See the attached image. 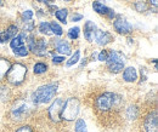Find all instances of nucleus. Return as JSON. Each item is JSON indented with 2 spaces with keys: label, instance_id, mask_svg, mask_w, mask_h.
Segmentation results:
<instances>
[{
  "label": "nucleus",
  "instance_id": "1",
  "mask_svg": "<svg viewBox=\"0 0 158 132\" xmlns=\"http://www.w3.org/2000/svg\"><path fill=\"white\" fill-rule=\"evenodd\" d=\"M59 85L52 82V84H48L44 86H40L39 89L32 94V102L34 104H43V103H48L49 101H51L54 98V96L57 91Z\"/></svg>",
  "mask_w": 158,
  "mask_h": 132
},
{
  "label": "nucleus",
  "instance_id": "2",
  "mask_svg": "<svg viewBox=\"0 0 158 132\" xmlns=\"http://www.w3.org/2000/svg\"><path fill=\"white\" fill-rule=\"evenodd\" d=\"M122 98L120 96L112 92H106V94H100L96 99V108L101 112H107L110 109H112L113 107H117L120 104Z\"/></svg>",
  "mask_w": 158,
  "mask_h": 132
},
{
  "label": "nucleus",
  "instance_id": "3",
  "mask_svg": "<svg viewBox=\"0 0 158 132\" xmlns=\"http://www.w3.org/2000/svg\"><path fill=\"white\" fill-rule=\"evenodd\" d=\"M79 109H80V103H79L78 98L71 97L63 104V108L61 112V118L67 120V121H72L78 116Z\"/></svg>",
  "mask_w": 158,
  "mask_h": 132
},
{
  "label": "nucleus",
  "instance_id": "4",
  "mask_svg": "<svg viewBox=\"0 0 158 132\" xmlns=\"http://www.w3.org/2000/svg\"><path fill=\"white\" fill-rule=\"evenodd\" d=\"M27 75V67L22 63H16L12 67H10L7 72V81L11 85H21L24 81V78Z\"/></svg>",
  "mask_w": 158,
  "mask_h": 132
},
{
  "label": "nucleus",
  "instance_id": "5",
  "mask_svg": "<svg viewBox=\"0 0 158 132\" xmlns=\"http://www.w3.org/2000/svg\"><path fill=\"white\" fill-rule=\"evenodd\" d=\"M33 107H34V103H33V102L29 103V102H27V101L21 99V101H19V102L12 107V109H11V112H10V116H11L14 120H16V121L23 120L26 116H28V115L31 114Z\"/></svg>",
  "mask_w": 158,
  "mask_h": 132
},
{
  "label": "nucleus",
  "instance_id": "6",
  "mask_svg": "<svg viewBox=\"0 0 158 132\" xmlns=\"http://www.w3.org/2000/svg\"><path fill=\"white\" fill-rule=\"evenodd\" d=\"M106 62H107V67H108L110 72L117 74L119 72H122L123 68H124L125 57H124V55L122 52L112 50V51L108 52V57H107Z\"/></svg>",
  "mask_w": 158,
  "mask_h": 132
},
{
  "label": "nucleus",
  "instance_id": "7",
  "mask_svg": "<svg viewBox=\"0 0 158 132\" xmlns=\"http://www.w3.org/2000/svg\"><path fill=\"white\" fill-rule=\"evenodd\" d=\"M28 45H29V50L37 55V56H45L46 54V41L44 39H39L38 41H35L33 37H31L28 40Z\"/></svg>",
  "mask_w": 158,
  "mask_h": 132
},
{
  "label": "nucleus",
  "instance_id": "8",
  "mask_svg": "<svg viewBox=\"0 0 158 132\" xmlns=\"http://www.w3.org/2000/svg\"><path fill=\"white\" fill-rule=\"evenodd\" d=\"M63 104H64V101L62 98H57L50 106V108H49V116H50V119L52 121L59 122L60 120H61V112H62Z\"/></svg>",
  "mask_w": 158,
  "mask_h": 132
},
{
  "label": "nucleus",
  "instance_id": "9",
  "mask_svg": "<svg viewBox=\"0 0 158 132\" xmlns=\"http://www.w3.org/2000/svg\"><path fill=\"white\" fill-rule=\"evenodd\" d=\"M158 118L157 110L150 113L145 119V130L146 132H158Z\"/></svg>",
  "mask_w": 158,
  "mask_h": 132
},
{
  "label": "nucleus",
  "instance_id": "10",
  "mask_svg": "<svg viewBox=\"0 0 158 132\" xmlns=\"http://www.w3.org/2000/svg\"><path fill=\"white\" fill-rule=\"evenodd\" d=\"M113 27H114V29L118 32L119 34H129V33L133 32V26L127 19H116L114 23H113Z\"/></svg>",
  "mask_w": 158,
  "mask_h": 132
},
{
  "label": "nucleus",
  "instance_id": "11",
  "mask_svg": "<svg viewBox=\"0 0 158 132\" xmlns=\"http://www.w3.org/2000/svg\"><path fill=\"white\" fill-rule=\"evenodd\" d=\"M95 41L96 44L100 45V46H105L107 44H110L112 40H113V37L108 33V32H105V30H100V29H96L95 30Z\"/></svg>",
  "mask_w": 158,
  "mask_h": 132
},
{
  "label": "nucleus",
  "instance_id": "12",
  "mask_svg": "<svg viewBox=\"0 0 158 132\" xmlns=\"http://www.w3.org/2000/svg\"><path fill=\"white\" fill-rule=\"evenodd\" d=\"M17 32H19V29H17L16 26H14V24L10 26L6 30L0 33V42H6V41L11 40L12 38H15L17 35Z\"/></svg>",
  "mask_w": 158,
  "mask_h": 132
},
{
  "label": "nucleus",
  "instance_id": "13",
  "mask_svg": "<svg viewBox=\"0 0 158 132\" xmlns=\"http://www.w3.org/2000/svg\"><path fill=\"white\" fill-rule=\"evenodd\" d=\"M55 47L56 50L59 51L61 55H64V56H68L72 54V50H71V46L67 41L64 40H57L55 41Z\"/></svg>",
  "mask_w": 158,
  "mask_h": 132
},
{
  "label": "nucleus",
  "instance_id": "14",
  "mask_svg": "<svg viewBox=\"0 0 158 132\" xmlns=\"http://www.w3.org/2000/svg\"><path fill=\"white\" fill-rule=\"evenodd\" d=\"M95 30H96V26L94 24V22L88 21L85 23V26H84V37L88 41H93Z\"/></svg>",
  "mask_w": 158,
  "mask_h": 132
},
{
  "label": "nucleus",
  "instance_id": "15",
  "mask_svg": "<svg viewBox=\"0 0 158 132\" xmlns=\"http://www.w3.org/2000/svg\"><path fill=\"white\" fill-rule=\"evenodd\" d=\"M123 79L127 81V82H134L136 81L138 79V73H136V69L133 68V67H128L124 73H123Z\"/></svg>",
  "mask_w": 158,
  "mask_h": 132
},
{
  "label": "nucleus",
  "instance_id": "16",
  "mask_svg": "<svg viewBox=\"0 0 158 132\" xmlns=\"http://www.w3.org/2000/svg\"><path fill=\"white\" fill-rule=\"evenodd\" d=\"M10 67H11V64L7 59L0 58V80H2L5 78V75L7 74V72L10 69Z\"/></svg>",
  "mask_w": 158,
  "mask_h": 132
},
{
  "label": "nucleus",
  "instance_id": "17",
  "mask_svg": "<svg viewBox=\"0 0 158 132\" xmlns=\"http://www.w3.org/2000/svg\"><path fill=\"white\" fill-rule=\"evenodd\" d=\"M93 9H94V11H96L100 15H107V12H108V10H110L106 5H103V4L100 2V1H95V2L93 4Z\"/></svg>",
  "mask_w": 158,
  "mask_h": 132
},
{
  "label": "nucleus",
  "instance_id": "18",
  "mask_svg": "<svg viewBox=\"0 0 158 132\" xmlns=\"http://www.w3.org/2000/svg\"><path fill=\"white\" fill-rule=\"evenodd\" d=\"M23 39H24V35H19V37H15V38L11 39V42H10L11 49H16V47L23 46V41H24Z\"/></svg>",
  "mask_w": 158,
  "mask_h": 132
},
{
  "label": "nucleus",
  "instance_id": "19",
  "mask_svg": "<svg viewBox=\"0 0 158 132\" xmlns=\"http://www.w3.org/2000/svg\"><path fill=\"white\" fill-rule=\"evenodd\" d=\"M56 18L59 19L60 22H62V23H66L67 21V15H68V10L67 9H61V10H57L56 11Z\"/></svg>",
  "mask_w": 158,
  "mask_h": 132
},
{
  "label": "nucleus",
  "instance_id": "20",
  "mask_svg": "<svg viewBox=\"0 0 158 132\" xmlns=\"http://www.w3.org/2000/svg\"><path fill=\"white\" fill-rule=\"evenodd\" d=\"M39 30H40V33H43V34H45V35L52 34L51 28H50V23H48V22H41V23H40Z\"/></svg>",
  "mask_w": 158,
  "mask_h": 132
},
{
  "label": "nucleus",
  "instance_id": "21",
  "mask_svg": "<svg viewBox=\"0 0 158 132\" xmlns=\"http://www.w3.org/2000/svg\"><path fill=\"white\" fill-rule=\"evenodd\" d=\"M46 69H48V66H46L45 63H43V62L37 63V64L33 67V72H34V74H43V73L46 72Z\"/></svg>",
  "mask_w": 158,
  "mask_h": 132
},
{
  "label": "nucleus",
  "instance_id": "22",
  "mask_svg": "<svg viewBox=\"0 0 158 132\" xmlns=\"http://www.w3.org/2000/svg\"><path fill=\"white\" fill-rule=\"evenodd\" d=\"M74 131L76 132H88V130H86V125H85V122H84L83 119H78V120H77Z\"/></svg>",
  "mask_w": 158,
  "mask_h": 132
},
{
  "label": "nucleus",
  "instance_id": "23",
  "mask_svg": "<svg viewBox=\"0 0 158 132\" xmlns=\"http://www.w3.org/2000/svg\"><path fill=\"white\" fill-rule=\"evenodd\" d=\"M134 6H135V10L138 12H145L147 10V4H146L145 0H138Z\"/></svg>",
  "mask_w": 158,
  "mask_h": 132
},
{
  "label": "nucleus",
  "instance_id": "24",
  "mask_svg": "<svg viewBox=\"0 0 158 132\" xmlns=\"http://www.w3.org/2000/svg\"><path fill=\"white\" fill-rule=\"evenodd\" d=\"M14 52H15L16 56L20 57H26L28 56V54H29V51H28V49H26V46H20V47L14 49Z\"/></svg>",
  "mask_w": 158,
  "mask_h": 132
},
{
  "label": "nucleus",
  "instance_id": "25",
  "mask_svg": "<svg viewBox=\"0 0 158 132\" xmlns=\"http://www.w3.org/2000/svg\"><path fill=\"white\" fill-rule=\"evenodd\" d=\"M50 28H51V32H52L55 35H59L60 37V35H62V34H63L62 28L60 27L56 22H51V23H50Z\"/></svg>",
  "mask_w": 158,
  "mask_h": 132
},
{
  "label": "nucleus",
  "instance_id": "26",
  "mask_svg": "<svg viewBox=\"0 0 158 132\" xmlns=\"http://www.w3.org/2000/svg\"><path fill=\"white\" fill-rule=\"evenodd\" d=\"M79 29L78 27H74V28H71L69 30H68V38L72 39V40H76V39H78L79 37Z\"/></svg>",
  "mask_w": 158,
  "mask_h": 132
},
{
  "label": "nucleus",
  "instance_id": "27",
  "mask_svg": "<svg viewBox=\"0 0 158 132\" xmlns=\"http://www.w3.org/2000/svg\"><path fill=\"white\" fill-rule=\"evenodd\" d=\"M79 58H80V52H79V51H76V54L71 57V59L67 61V67H72L73 64H76L79 61Z\"/></svg>",
  "mask_w": 158,
  "mask_h": 132
},
{
  "label": "nucleus",
  "instance_id": "28",
  "mask_svg": "<svg viewBox=\"0 0 158 132\" xmlns=\"http://www.w3.org/2000/svg\"><path fill=\"white\" fill-rule=\"evenodd\" d=\"M127 115L129 119H135L138 116V109L136 107H129L128 110H127Z\"/></svg>",
  "mask_w": 158,
  "mask_h": 132
},
{
  "label": "nucleus",
  "instance_id": "29",
  "mask_svg": "<svg viewBox=\"0 0 158 132\" xmlns=\"http://www.w3.org/2000/svg\"><path fill=\"white\" fill-rule=\"evenodd\" d=\"M22 18H23V21H26V22L31 21V19L33 18V11H32V10H26V11L22 14Z\"/></svg>",
  "mask_w": 158,
  "mask_h": 132
},
{
  "label": "nucleus",
  "instance_id": "30",
  "mask_svg": "<svg viewBox=\"0 0 158 132\" xmlns=\"http://www.w3.org/2000/svg\"><path fill=\"white\" fill-rule=\"evenodd\" d=\"M107 57H108V52H107L106 50H102V51L99 54V58H98V59L103 62V61H106V59H107Z\"/></svg>",
  "mask_w": 158,
  "mask_h": 132
},
{
  "label": "nucleus",
  "instance_id": "31",
  "mask_svg": "<svg viewBox=\"0 0 158 132\" xmlns=\"http://www.w3.org/2000/svg\"><path fill=\"white\" fill-rule=\"evenodd\" d=\"M64 61V57L62 56H54V58H52V62L55 63V64H60V63H62Z\"/></svg>",
  "mask_w": 158,
  "mask_h": 132
},
{
  "label": "nucleus",
  "instance_id": "32",
  "mask_svg": "<svg viewBox=\"0 0 158 132\" xmlns=\"http://www.w3.org/2000/svg\"><path fill=\"white\" fill-rule=\"evenodd\" d=\"M23 29H24V30H28V32H31V30H33V29H34V23L29 21V23H28V24H24V27H23Z\"/></svg>",
  "mask_w": 158,
  "mask_h": 132
},
{
  "label": "nucleus",
  "instance_id": "33",
  "mask_svg": "<svg viewBox=\"0 0 158 132\" xmlns=\"http://www.w3.org/2000/svg\"><path fill=\"white\" fill-rule=\"evenodd\" d=\"M16 132H33V130H32L31 126H22Z\"/></svg>",
  "mask_w": 158,
  "mask_h": 132
},
{
  "label": "nucleus",
  "instance_id": "34",
  "mask_svg": "<svg viewBox=\"0 0 158 132\" xmlns=\"http://www.w3.org/2000/svg\"><path fill=\"white\" fill-rule=\"evenodd\" d=\"M83 19V16L81 15H73L72 16V21L73 22H78V21H81Z\"/></svg>",
  "mask_w": 158,
  "mask_h": 132
},
{
  "label": "nucleus",
  "instance_id": "35",
  "mask_svg": "<svg viewBox=\"0 0 158 132\" xmlns=\"http://www.w3.org/2000/svg\"><path fill=\"white\" fill-rule=\"evenodd\" d=\"M49 10L51 12H55V11H57V6L56 5H49Z\"/></svg>",
  "mask_w": 158,
  "mask_h": 132
},
{
  "label": "nucleus",
  "instance_id": "36",
  "mask_svg": "<svg viewBox=\"0 0 158 132\" xmlns=\"http://www.w3.org/2000/svg\"><path fill=\"white\" fill-rule=\"evenodd\" d=\"M37 1H39V2H45V4H50V2H52V1H55V0H37Z\"/></svg>",
  "mask_w": 158,
  "mask_h": 132
},
{
  "label": "nucleus",
  "instance_id": "37",
  "mask_svg": "<svg viewBox=\"0 0 158 132\" xmlns=\"http://www.w3.org/2000/svg\"><path fill=\"white\" fill-rule=\"evenodd\" d=\"M157 1L158 0H150V4L153 5V6H157Z\"/></svg>",
  "mask_w": 158,
  "mask_h": 132
},
{
  "label": "nucleus",
  "instance_id": "38",
  "mask_svg": "<svg viewBox=\"0 0 158 132\" xmlns=\"http://www.w3.org/2000/svg\"><path fill=\"white\" fill-rule=\"evenodd\" d=\"M64 1H71V0H64Z\"/></svg>",
  "mask_w": 158,
  "mask_h": 132
},
{
  "label": "nucleus",
  "instance_id": "39",
  "mask_svg": "<svg viewBox=\"0 0 158 132\" xmlns=\"http://www.w3.org/2000/svg\"><path fill=\"white\" fill-rule=\"evenodd\" d=\"M0 5H1V0H0Z\"/></svg>",
  "mask_w": 158,
  "mask_h": 132
}]
</instances>
